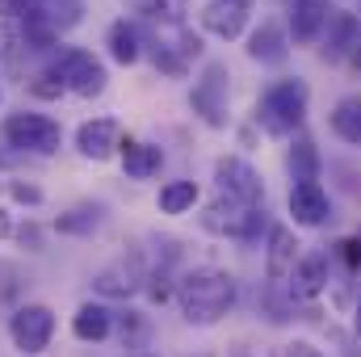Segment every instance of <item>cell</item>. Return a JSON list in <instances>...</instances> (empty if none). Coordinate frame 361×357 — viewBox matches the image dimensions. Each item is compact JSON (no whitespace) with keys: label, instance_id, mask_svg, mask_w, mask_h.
Returning <instances> with one entry per match:
<instances>
[{"label":"cell","instance_id":"cell-1","mask_svg":"<svg viewBox=\"0 0 361 357\" xmlns=\"http://www.w3.org/2000/svg\"><path fill=\"white\" fill-rule=\"evenodd\" d=\"M177 298H180V311H185L189 324H214L235 303V277L227 269H214V265L189 269L177 282Z\"/></svg>","mask_w":361,"mask_h":357},{"label":"cell","instance_id":"cell-2","mask_svg":"<svg viewBox=\"0 0 361 357\" xmlns=\"http://www.w3.org/2000/svg\"><path fill=\"white\" fill-rule=\"evenodd\" d=\"M307 114V85L302 80H281L261 97V126L269 135H286L302 122Z\"/></svg>","mask_w":361,"mask_h":357},{"label":"cell","instance_id":"cell-3","mask_svg":"<svg viewBox=\"0 0 361 357\" xmlns=\"http://www.w3.org/2000/svg\"><path fill=\"white\" fill-rule=\"evenodd\" d=\"M4 139H8L13 147H21V152L51 156V152H59L63 131H59V122L47 118V114H13V118L4 122Z\"/></svg>","mask_w":361,"mask_h":357},{"label":"cell","instance_id":"cell-4","mask_svg":"<svg viewBox=\"0 0 361 357\" xmlns=\"http://www.w3.org/2000/svg\"><path fill=\"white\" fill-rule=\"evenodd\" d=\"M8 332H13V345H17L21 353H30V357L42 353V349L51 345V337H55V311L42 307V303H30V307H21V311L13 315Z\"/></svg>","mask_w":361,"mask_h":357},{"label":"cell","instance_id":"cell-5","mask_svg":"<svg viewBox=\"0 0 361 357\" xmlns=\"http://www.w3.org/2000/svg\"><path fill=\"white\" fill-rule=\"evenodd\" d=\"M51 72L59 76L63 89H72L76 97H97V92L105 89V68L92 59L89 51H63Z\"/></svg>","mask_w":361,"mask_h":357},{"label":"cell","instance_id":"cell-6","mask_svg":"<svg viewBox=\"0 0 361 357\" xmlns=\"http://www.w3.org/2000/svg\"><path fill=\"white\" fill-rule=\"evenodd\" d=\"M193 114H202L206 126H227V68L206 63L202 80L193 85Z\"/></svg>","mask_w":361,"mask_h":357},{"label":"cell","instance_id":"cell-7","mask_svg":"<svg viewBox=\"0 0 361 357\" xmlns=\"http://www.w3.org/2000/svg\"><path fill=\"white\" fill-rule=\"evenodd\" d=\"M202 227H206V231H219V236H240V240H244V236H257L261 210H257V206H240V202H231V198H219V202L206 206Z\"/></svg>","mask_w":361,"mask_h":357},{"label":"cell","instance_id":"cell-8","mask_svg":"<svg viewBox=\"0 0 361 357\" xmlns=\"http://www.w3.org/2000/svg\"><path fill=\"white\" fill-rule=\"evenodd\" d=\"M214 173H219L223 198H231V202H240V206H257V202H261V177H257V169H252L248 160L227 156V160H219Z\"/></svg>","mask_w":361,"mask_h":357},{"label":"cell","instance_id":"cell-9","mask_svg":"<svg viewBox=\"0 0 361 357\" xmlns=\"http://www.w3.org/2000/svg\"><path fill=\"white\" fill-rule=\"evenodd\" d=\"M92 286H97V294H105V298H130L139 286H143V265H139V257H122V261H114V265H105L97 277H92Z\"/></svg>","mask_w":361,"mask_h":357},{"label":"cell","instance_id":"cell-10","mask_svg":"<svg viewBox=\"0 0 361 357\" xmlns=\"http://www.w3.org/2000/svg\"><path fill=\"white\" fill-rule=\"evenodd\" d=\"M76 147H80V156H89V160H109L114 147H122V131H118L114 118H92V122H85V126L76 131Z\"/></svg>","mask_w":361,"mask_h":357},{"label":"cell","instance_id":"cell-11","mask_svg":"<svg viewBox=\"0 0 361 357\" xmlns=\"http://www.w3.org/2000/svg\"><path fill=\"white\" fill-rule=\"evenodd\" d=\"M290 214L302 227H319L328 219V193H324V185L319 181H298L290 189Z\"/></svg>","mask_w":361,"mask_h":357},{"label":"cell","instance_id":"cell-12","mask_svg":"<svg viewBox=\"0 0 361 357\" xmlns=\"http://www.w3.org/2000/svg\"><path fill=\"white\" fill-rule=\"evenodd\" d=\"M244 21H248V4L244 0H210L202 8V25L210 34H219V38H240Z\"/></svg>","mask_w":361,"mask_h":357},{"label":"cell","instance_id":"cell-13","mask_svg":"<svg viewBox=\"0 0 361 357\" xmlns=\"http://www.w3.org/2000/svg\"><path fill=\"white\" fill-rule=\"evenodd\" d=\"M294 253H298V240L290 227H269V282H281L294 273Z\"/></svg>","mask_w":361,"mask_h":357},{"label":"cell","instance_id":"cell-14","mask_svg":"<svg viewBox=\"0 0 361 357\" xmlns=\"http://www.w3.org/2000/svg\"><path fill=\"white\" fill-rule=\"evenodd\" d=\"M160 147H152V143H139V139H126L122 143V169H126V177L143 181L152 177V173H160Z\"/></svg>","mask_w":361,"mask_h":357},{"label":"cell","instance_id":"cell-15","mask_svg":"<svg viewBox=\"0 0 361 357\" xmlns=\"http://www.w3.org/2000/svg\"><path fill=\"white\" fill-rule=\"evenodd\" d=\"M294 294H302V298H315L324 286H328V257H319V253H311V257H302L298 265H294Z\"/></svg>","mask_w":361,"mask_h":357},{"label":"cell","instance_id":"cell-16","mask_svg":"<svg viewBox=\"0 0 361 357\" xmlns=\"http://www.w3.org/2000/svg\"><path fill=\"white\" fill-rule=\"evenodd\" d=\"M109 328H114V320H109V311H105L101 303H85V307L72 315V332H76L80 341H105Z\"/></svg>","mask_w":361,"mask_h":357},{"label":"cell","instance_id":"cell-17","mask_svg":"<svg viewBox=\"0 0 361 357\" xmlns=\"http://www.w3.org/2000/svg\"><path fill=\"white\" fill-rule=\"evenodd\" d=\"M248 55H252L257 63H281V59H286V34H281V25L265 21V25L252 34V42H248Z\"/></svg>","mask_w":361,"mask_h":357},{"label":"cell","instance_id":"cell-18","mask_svg":"<svg viewBox=\"0 0 361 357\" xmlns=\"http://www.w3.org/2000/svg\"><path fill=\"white\" fill-rule=\"evenodd\" d=\"M328 21V0H294V38L311 42Z\"/></svg>","mask_w":361,"mask_h":357},{"label":"cell","instance_id":"cell-19","mask_svg":"<svg viewBox=\"0 0 361 357\" xmlns=\"http://www.w3.org/2000/svg\"><path fill=\"white\" fill-rule=\"evenodd\" d=\"M357 38H361V30H357V17L353 13H336L332 17V25H328V59H341L349 47H357Z\"/></svg>","mask_w":361,"mask_h":357},{"label":"cell","instance_id":"cell-20","mask_svg":"<svg viewBox=\"0 0 361 357\" xmlns=\"http://www.w3.org/2000/svg\"><path fill=\"white\" fill-rule=\"evenodd\" d=\"M332 131L345 139V143H353V147H361V101H341L336 109H332Z\"/></svg>","mask_w":361,"mask_h":357},{"label":"cell","instance_id":"cell-21","mask_svg":"<svg viewBox=\"0 0 361 357\" xmlns=\"http://www.w3.org/2000/svg\"><path fill=\"white\" fill-rule=\"evenodd\" d=\"M109 55L118 63H135L139 59V34H135V25H126V21L109 25Z\"/></svg>","mask_w":361,"mask_h":357},{"label":"cell","instance_id":"cell-22","mask_svg":"<svg viewBox=\"0 0 361 357\" xmlns=\"http://www.w3.org/2000/svg\"><path fill=\"white\" fill-rule=\"evenodd\" d=\"M193 202H197V185L193 181H169L160 189V210L164 214H185Z\"/></svg>","mask_w":361,"mask_h":357},{"label":"cell","instance_id":"cell-23","mask_svg":"<svg viewBox=\"0 0 361 357\" xmlns=\"http://www.w3.org/2000/svg\"><path fill=\"white\" fill-rule=\"evenodd\" d=\"M101 206H76V210H68V214H59V231H68V236H89L92 227H101Z\"/></svg>","mask_w":361,"mask_h":357},{"label":"cell","instance_id":"cell-24","mask_svg":"<svg viewBox=\"0 0 361 357\" xmlns=\"http://www.w3.org/2000/svg\"><path fill=\"white\" fill-rule=\"evenodd\" d=\"M290 164L298 169V181H315V143H298L294 152H290Z\"/></svg>","mask_w":361,"mask_h":357},{"label":"cell","instance_id":"cell-25","mask_svg":"<svg viewBox=\"0 0 361 357\" xmlns=\"http://www.w3.org/2000/svg\"><path fill=\"white\" fill-rule=\"evenodd\" d=\"M139 8H143L147 17H156V21H180V13H185L180 0H143Z\"/></svg>","mask_w":361,"mask_h":357},{"label":"cell","instance_id":"cell-26","mask_svg":"<svg viewBox=\"0 0 361 357\" xmlns=\"http://www.w3.org/2000/svg\"><path fill=\"white\" fill-rule=\"evenodd\" d=\"M147 282H152V286H147V290H152V298H156V303H164V298H169V277H164V273H152Z\"/></svg>","mask_w":361,"mask_h":357},{"label":"cell","instance_id":"cell-27","mask_svg":"<svg viewBox=\"0 0 361 357\" xmlns=\"http://www.w3.org/2000/svg\"><path fill=\"white\" fill-rule=\"evenodd\" d=\"M286 357H324L315 345H307V341H294V345H286Z\"/></svg>","mask_w":361,"mask_h":357},{"label":"cell","instance_id":"cell-28","mask_svg":"<svg viewBox=\"0 0 361 357\" xmlns=\"http://www.w3.org/2000/svg\"><path fill=\"white\" fill-rule=\"evenodd\" d=\"M13 198H17V202H42V193H38L34 185H13Z\"/></svg>","mask_w":361,"mask_h":357},{"label":"cell","instance_id":"cell-29","mask_svg":"<svg viewBox=\"0 0 361 357\" xmlns=\"http://www.w3.org/2000/svg\"><path fill=\"white\" fill-rule=\"evenodd\" d=\"M341 248H345V261H349V265H357L361 261V240H345Z\"/></svg>","mask_w":361,"mask_h":357},{"label":"cell","instance_id":"cell-30","mask_svg":"<svg viewBox=\"0 0 361 357\" xmlns=\"http://www.w3.org/2000/svg\"><path fill=\"white\" fill-rule=\"evenodd\" d=\"M0 236H8V214L0 210Z\"/></svg>","mask_w":361,"mask_h":357},{"label":"cell","instance_id":"cell-31","mask_svg":"<svg viewBox=\"0 0 361 357\" xmlns=\"http://www.w3.org/2000/svg\"><path fill=\"white\" fill-rule=\"evenodd\" d=\"M353 55H357V68H361V38H357V47H353Z\"/></svg>","mask_w":361,"mask_h":357},{"label":"cell","instance_id":"cell-32","mask_svg":"<svg viewBox=\"0 0 361 357\" xmlns=\"http://www.w3.org/2000/svg\"><path fill=\"white\" fill-rule=\"evenodd\" d=\"M357 332H361V303H357Z\"/></svg>","mask_w":361,"mask_h":357},{"label":"cell","instance_id":"cell-33","mask_svg":"<svg viewBox=\"0 0 361 357\" xmlns=\"http://www.w3.org/2000/svg\"><path fill=\"white\" fill-rule=\"evenodd\" d=\"M202 357H210V353H202Z\"/></svg>","mask_w":361,"mask_h":357}]
</instances>
